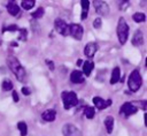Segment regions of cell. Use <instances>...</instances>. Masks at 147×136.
<instances>
[{"label": "cell", "instance_id": "6da1fadb", "mask_svg": "<svg viewBox=\"0 0 147 136\" xmlns=\"http://www.w3.org/2000/svg\"><path fill=\"white\" fill-rule=\"evenodd\" d=\"M7 65H8V67L10 68V70L14 73L15 77H16L20 82H23V81L25 80V76H26L25 69L23 68V66L21 65V62H20L15 56L9 55V56L7 58Z\"/></svg>", "mask_w": 147, "mask_h": 136}, {"label": "cell", "instance_id": "7a4b0ae2", "mask_svg": "<svg viewBox=\"0 0 147 136\" xmlns=\"http://www.w3.org/2000/svg\"><path fill=\"white\" fill-rule=\"evenodd\" d=\"M116 31H117L118 41H119L122 45L125 44L126 40H127V37H129V31H130V29H129V25H127V23L125 22V20H124L123 17H119V20H118V22H117V29H116Z\"/></svg>", "mask_w": 147, "mask_h": 136}, {"label": "cell", "instance_id": "3957f363", "mask_svg": "<svg viewBox=\"0 0 147 136\" xmlns=\"http://www.w3.org/2000/svg\"><path fill=\"white\" fill-rule=\"evenodd\" d=\"M141 84H142L141 75H140V73H139L138 69H134V70L130 74V76H129V80H127V86H129L130 91L136 92V91H138V90L140 89Z\"/></svg>", "mask_w": 147, "mask_h": 136}, {"label": "cell", "instance_id": "277c9868", "mask_svg": "<svg viewBox=\"0 0 147 136\" xmlns=\"http://www.w3.org/2000/svg\"><path fill=\"white\" fill-rule=\"evenodd\" d=\"M61 98H62V103H63V107L65 109H70L71 107L76 106L78 104V98L77 95L74 91H63L61 93Z\"/></svg>", "mask_w": 147, "mask_h": 136}, {"label": "cell", "instance_id": "5b68a950", "mask_svg": "<svg viewBox=\"0 0 147 136\" xmlns=\"http://www.w3.org/2000/svg\"><path fill=\"white\" fill-rule=\"evenodd\" d=\"M54 28L60 35H62L64 37L69 35V24L62 18H56L54 21Z\"/></svg>", "mask_w": 147, "mask_h": 136}, {"label": "cell", "instance_id": "8992f818", "mask_svg": "<svg viewBox=\"0 0 147 136\" xmlns=\"http://www.w3.org/2000/svg\"><path fill=\"white\" fill-rule=\"evenodd\" d=\"M69 35H71L75 39L80 40L84 35V29L78 23H71V24H69Z\"/></svg>", "mask_w": 147, "mask_h": 136}, {"label": "cell", "instance_id": "52a82bcc", "mask_svg": "<svg viewBox=\"0 0 147 136\" xmlns=\"http://www.w3.org/2000/svg\"><path fill=\"white\" fill-rule=\"evenodd\" d=\"M93 6L95 8V12L101 15V16H107L108 13H109V7L108 5L105 2V1H101V0H95L93 1Z\"/></svg>", "mask_w": 147, "mask_h": 136}, {"label": "cell", "instance_id": "ba28073f", "mask_svg": "<svg viewBox=\"0 0 147 136\" xmlns=\"http://www.w3.org/2000/svg\"><path fill=\"white\" fill-rule=\"evenodd\" d=\"M137 111H138V108H137L132 103H125V104H123V105L121 106V108H119V113H121L122 115H124L125 118L131 116L132 114L137 113Z\"/></svg>", "mask_w": 147, "mask_h": 136}, {"label": "cell", "instance_id": "9c48e42d", "mask_svg": "<svg viewBox=\"0 0 147 136\" xmlns=\"http://www.w3.org/2000/svg\"><path fill=\"white\" fill-rule=\"evenodd\" d=\"M93 103H94V105H95V107H96L98 109H103V108H106V107H108V106H110V105L113 104L111 99L105 100V99L101 98V97H94V98H93Z\"/></svg>", "mask_w": 147, "mask_h": 136}, {"label": "cell", "instance_id": "30bf717a", "mask_svg": "<svg viewBox=\"0 0 147 136\" xmlns=\"http://www.w3.org/2000/svg\"><path fill=\"white\" fill-rule=\"evenodd\" d=\"M62 131H63V135L64 136H79L80 135L79 131H78V129L74 124H70V123L64 124L63 128H62Z\"/></svg>", "mask_w": 147, "mask_h": 136}, {"label": "cell", "instance_id": "8fae6325", "mask_svg": "<svg viewBox=\"0 0 147 136\" xmlns=\"http://www.w3.org/2000/svg\"><path fill=\"white\" fill-rule=\"evenodd\" d=\"M98 51V45H96V43H87L86 44V46H85V48H84V54L87 56V58H93L94 56V54H95V52Z\"/></svg>", "mask_w": 147, "mask_h": 136}, {"label": "cell", "instance_id": "7c38bea8", "mask_svg": "<svg viewBox=\"0 0 147 136\" xmlns=\"http://www.w3.org/2000/svg\"><path fill=\"white\" fill-rule=\"evenodd\" d=\"M132 45L133 46H141L144 44V35L141 32V30H136L132 37Z\"/></svg>", "mask_w": 147, "mask_h": 136}, {"label": "cell", "instance_id": "4fadbf2b", "mask_svg": "<svg viewBox=\"0 0 147 136\" xmlns=\"http://www.w3.org/2000/svg\"><path fill=\"white\" fill-rule=\"evenodd\" d=\"M55 118H56V111H55V109L49 108V109H46V111H44V112L41 113V119H42L44 121L52 122V121L55 120Z\"/></svg>", "mask_w": 147, "mask_h": 136}, {"label": "cell", "instance_id": "5bb4252c", "mask_svg": "<svg viewBox=\"0 0 147 136\" xmlns=\"http://www.w3.org/2000/svg\"><path fill=\"white\" fill-rule=\"evenodd\" d=\"M70 81L74 83V84H80L84 82V75L82 71L79 70H74L71 74H70Z\"/></svg>", "mask_w": 147, "mask_h": 136}, {"label": "cell", "instance_id": "9a60e30c", "mask_svg": "<svg viewBox=\"0 0 147 136\" xmlns=\"http://www.w3.org/2000/svg\"><path fill=\"white\" fill-rule=\"evenodd\" d=\"M7 12H8L10 15L16 16V15L20 13V7H18V5H17L15 1H9V2L7 3Z\"/></svg>", "mask_w": 147, "mask_h": 136}, {"label": "cell", "instance_id": "2e32d148", "mask_svg": "<svg viewBox=\"0 0 147 136\" xmlns=\"http://www.w3.org/2000/svg\"><path fill=\"white\" fill-rule=\"evenodd\" d=\"M80 6H82V14H80V18H82V20H86V17H87V13H88L90 2H88L87 0H82V1H80Z\"/></svg>", "mask_w": 147, "mask_h": 136}, {"label": "cell", "instance_id": "e0dca14e", "mask_svg": "<svg viewBox=\"0 0 147 136\" xmlns=\"http://www.w3.org/2000/svg\"><path fill=\"white\" fill-rule=\"evenodd\" d=\"M121 77V69L119 67H115L111 71V77H110V84H115L119 81Z\"/></svg>", "mask_w": 147, "mask_h": 136}, {"label": "cell", "instance_id": "ac0fdd59", "mask_svg": "<svg viewBox=\"0 0 147 136\" xmlns=\"http://www.w3.org/2000/svg\"><path fill=\"white\" fill-rule=\"evenodd\" d=\"M105 126H106L107 133L108 134H111L113 133V129H114V118L111 115L106 116V119H105Z\"/></svg>", "mask_w": 147, "mask_h": 136}, {"label": "cell", "instance_id": "d6986e66", "mask_svg": "<svg viewBox=\"0 0 147 136\" xmlns=\"http://www.w3.org/2000/svg\"><path fill=\"white\" fill-rule=\"evenodd\" d=\"M82 66H83V71L82 73H84L86 76H88L91 74V71L93 70V68H94V63L91 62V61H85V62H83Z\"/></svg>", "mask_w": 147, "mask_h": 136}, {"label": "cell", "instance_id": "ffe728a7", "mask_svg": "<svg viewBox=\"0 0 147 136\" xmlns=\"http://www.w3.org/2000/svg\"><path fill=\"white\" fill-rule=\"evenodd\" d=\"M84 115H85L87 119H93L94 115H95V109H94V107H92V106H86V107L84 108Z\"/></svg>", "mask_w": 147, "mask_h": 136}, {"label": "cell", "instance_id": "44dd1931", "mask_svg": "<svg viewBox=\"0 0 147 136\" xmlns=\"http://www.w3.org/2000/svg\"><path fill=\"white\" fill-rule=\"evenodd\" d=\"M17 129L20 130L21 136H26V134H28V127H26V123L25 122H23V121L18 122L17 123Z\"/></svg>", "mask_w": 147, "mask_h": 136}, {"label": "cell", "instance_id": "7402d4cb", "mask_svg": "<svg viewBox=\"0 0 147 136\" xmlns=\"http://www.w3.org/2000/svg\"><path fill=\"white\" fill-rule=\"evenodd\" d=\"M132 18H133L134 22L141 23V22H144V21L146 20V15H145L144 13H134V14L132 15Z\"/></svg>", "mask_w": 147, "mask_h": 136}, {"label": "cell", "instance_id": "603a6c76", "mask_svg": "<svg viewBox=\"0 0 147 136\" xmlns=\"http://www.w3.org/2000/svg\"><path fill=\"white\" fill-rule=\"evenodd\" d=\"M34 5H36V2L33 0H23L21 2V6L23 9H31Z\"/></svg>", "mask_w": 147, "mask_h": 136}, {"label": "cell", "instance_id": "cb8c5ba5", "mask_svg": "<svg viewBox=\"0 0 147 136\" xmlns=\"http://www.w3.org/2000/svg\"><path fill=\"white\" fill-rule=\"evenodd\" d=\"M13 83H11V81H9V80H5L2 83H1V88H2V90L3 91H9V90H13Z\"/></svg>", "mask_w": 147, "mask_h": 136}, {"label": "cell", "instance_id": "d4e9b609", "mask_svg": "<svg viewBox=\"0 0 147 136\" xmlns=\"http://www.w3.org/2000/svg\"><path fill=\"white\" fill-rule=\"evenodd\" d=\"M31 16H32L34 20L42 17V16H44V8H42V7H39V8H37V10H34V12L31 14Z\"/></svg>", "mask_w": 147, "mask_h": 136}, {"label": "cell", "instance_id": "484cf974", "mask_svg": "<svg viewBox=\"0 0 147 136\" xmlns=\"http://www.w3.org/2000/svg\"><path fill=\"white\" fill-rule=\"evenodd\" d=\"M18 32H20V35H18V39L22 40V41H25V40H26V35H28L26 29H24V28H20Z\"/></svg>", "mask_w": 147, "mask_h": 136}, {"label": "cell", "instance_id": "4316f807", "mask_svg": "<svg viewBox=\"0 0 147 136\" xmlns=\"http://www.w3.org/2000/svg\"><path fill=\"white\" fill-rule=\"evenodd\" d=\"M20 30V28L17 27V25H15V24H11V25H8V27H6V28H3V32L5 31H18Z\"/></svg>", "mask_w": 147, "mask_h": 136}, {"label": "cell", "instance_id": "83f0119b", "mask_svg": "<svg viewBox=\"0 0 147 136\" xmlns=\"http://www.w3.org/2000/svg\"><path fill=\"white\" fill-rule=\"evenodd\" d=\"M101 25H102V20H101L100 17H98V18H95V20L93 21V27H94L95 29L101 28Z\"/></svg>", "mask_w": 147, "mask_h": 136}, {"label": "cell", "instance_id": "f1b7e54d", "mask_svg": "<svg viewBox=\"0 0 147 136\" xmlns=\"http://www.w3.org/2000/svg\"><path fill=\"white\" fill-rule=\"evenodd\" d=\"M129 5H130L129 1H121V2H119V9H121V10H125V8H126Z\"/></svg>", "mask_w": 147, "mask_h": 136}, {"label": "cell", "instance_id": "f546056e", "mask_svg": "<svg viewBox=\"0 0 147 136\" xmlns=\"http://www.w3.org/2000/svg\"><path fill=\"white\" fill-rule=\"evenodd\" d=\"M45 62H46V65L48 66V68H49L51 70H54V63H53V61H51V60H46Z\"/></svg>", "mask_w": 147, "mask_h": 136}, {"label": "cell", "instance_id": "4dcf8cb0", "mask_svg": "<svg viewBox=\"0 0 147 136\" xmlns=\"http://www.w3.org/2000/svg\"><path fill=\"white\" fill-rule=\"evenodd\" d=\"M22 92H23L24 96H29V95L31 93V92H30V89L26 88V86H23V88H22Z\"/></svg>", "mask_w": 147, "mask_h": 136}, {"label": "cell", "instance_id": "1f68e13d", "mask_svg": "<svg viewBox=\"0 0 147 136\" xmlns=\"http://www.w3.org/2000/svg\"><path fill=\"white\" fill-rule=\"evenodd\" d=\"M13 100H14L15 103H18V100H20L18 95H17V92H16V91H13Z\"/></svg>", "mask_w": 147, "mask_h": 136}, {"label": "cell", "instance_id": "d6a6232c", "mask_svg": "<svg viewBox=\"0 0 147 136\" xmlns=\"http://www.w3.org/2000/svg\"><path fill=\"white\" fill-rule=\"evenodd\" d=\"M146 103H147V101H145V100H141V101H140V106H141V108H142L144 111L146 109Z\"/></svg>", "mask_w": 147, "mask_h": 136}, {"label": "cell", "instance_id": "836d02e7", "mask_svg": "<svg viewBox=\"0 0 147 136\" xmlns=\"http://www.w3.org/2000/svg\"><path fill=\"white\" fill-rule=\"evenodd\" d=\"M82 63H83V60H80V59H79V60L77 61V66H82Z\"/></svg>", "mask_w": 147, "mask_h": 136}, {"label": "cell", "instance_id": "e575fe53", "mask_svg": "<svg viewBox=\"0 0 147 136\" xmlns=\"http://www.w3.org/2000/svg\"><path fill=\"white\" fill-rule=\"evenodd\" d=\"M11 46H14V47H15V46H17V44H16V43H11Z\"/></svg>", "mask_w": 147, "mask_h": 136}, {"label": "cell", "instance_id": "d590c367", "mask_svg": "<svg viewBox=\"0 0 147 136\" xmlns=\"http://www.w3.org/2000/svg\"><path fill=\"white\" fill-rule=\"evenodd\" d=\"M0 44H1V41H0Z\"/></svg>", "mask_w": 147, "mask_h": 136}]
</instances>
